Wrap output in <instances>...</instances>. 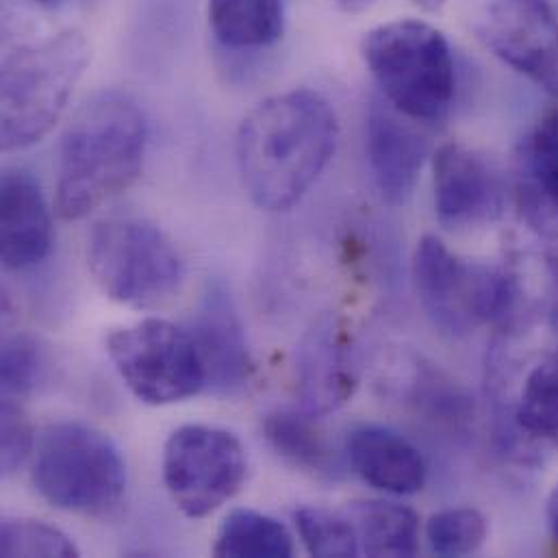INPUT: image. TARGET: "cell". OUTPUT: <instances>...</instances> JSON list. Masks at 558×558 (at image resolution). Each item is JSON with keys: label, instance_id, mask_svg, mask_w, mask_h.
Wrapping results in <instances>:
<instances>
[{"label": "cell", "instance_id": "obj_7", "mask_svg": "<svg viewBox=\"0 0 558 558\" xmlns=\"http://www.w3.org/2000/svg\"><path fill=\"white\" fill-rule=\"evenodd\" d=\"M87 264L105 295L133 308L159 306L183 280V259L172 240L137 216L98 222L87 240Z\"/></svg>", "mask_w": 558, "mask_h": 558}, {"label": "cell", "instance_id": "obj_22", "mask_svg": "<svg viewBox=\"0 0 558 558\" xmlns=\"http://www.w3.org/2000/svg\"><path fill=\"white\" fill-rule=\"evenodd\" d=\"M293 550V539L280 522L251 509L229 513L214 546V555L225 558H287Z\"/></svg>", "mask_w": 558, "mask_h": 558}, {"label": "cell", "instance_id": "obj_28", "mask_svg": "<svg viewBox=\"0 0 558 558\" xmlns=\"http://www.w3.org/2000/svg\"><path fill=\"white\" fill-rule=\"evenodd\" d=\"M94 0H2V26L9 35L13 28L39 24L70 11H78Z\"/></svg>", "mask_w": 558, "mask_h": 558}, {"label": "cell", "instance_id": "obj_12", "mask_svg": "<svg viewBox=\"0 0 558 558\" xmlns=\"http://www.w3.org/2000/svg\"><path fill=\"white\" fill-rule=\"evenodd\" d=\"M365 157L372 181L387 205H404L428 157V140L413 120L393 109L385 98L369 105L365 118Z\"/></svg>", "mask_w": 558, "mask_h": 558}, {"label": "cell", "instance_id": "obj_2", "mask_svg": "<svg viewBox=\"0 0 558 558\" xmlns=\"http://www.w3.org/2000/svg\"><path fill=\"white\" fill-rule=\"evenodd\" d=\"M146 148L148 120L129 94L107 89L85 100L61 137L59 216L83 220L129 190L142 174Z\"/></svg>", "mask_w": 558, "mask_h": 558}, {"label": "cell", "instance_id": "obj_11", "mask_svg": "<svg viewBox=\"0 0 558 558\" xmlns=\"http://www.w3.org/2000/svg\"><path fill=\"white\" fill-rule=\"evenodd\" d=\"M435 214L448 231H476L500 220L507 207L502 172L476 148L444 144L433 155Z\"/></svg>", "mask_w": 558, "mask_h": 558}, {"label": "cell", "instance_id": "obj_1", "mask_svg": "<svg viewBox=\"0 0 558 558\" xmlns=\"http://www.w3.org/2000/svg\"><path fill=\"white\" fill-rule=\"evenodd\" d=\"M339 140L330 102L313 89L262 100L240 124L235 157L248 198L264 211H289L317 183Z\"/></svg>", "mask_w": 558, "mask_h": 558}, {"label": "cell", "instance_id": "obj_9", "mask_svg": "<svg viewBox=\"0 0 558 558\" xmlns=\"http://www.w3.org/2000/svg\"><path fill=\"white\" fill-rule=\"evenodd\" d=\"M248 461L240 439L222 428L187 424L163 448V483L177 509L201 520L233 500L244 487Z\"/></svg>", "mask_w": 558, "mask_h": 558}, {"label": "cell", "instance_id": "obj_25", "mask_svg": "<svg viewBox=\"0 0 558 558\" xmlns=\"http://www.w3.org/2000/svg\"><path fill=\"white\" fill-rule=\"evenodd\" d=\"M0 555L13 557H78L74 542L54 526L37 520L7 518L0 526Z\"/></svg>", "mask_w": 558, "mask_h": 558}, {"label": "cell", "instance_id": "obj_14", "mask_svg": "<svg viewBox=\"0 0 558 558\" xmlns=\"http://www.w3.org/2000/svg\"><path fill=\"white\" fill-rule=\"evenodd\" d=\"M190 332L201 352L207 376V389L216 393H235L244 389L255 372L246 343V332L227 289L211 287L192 322Z\"/></svg>", "mask_w": 558, "mask_h": 558}, {"label": "cell", "instance_id": "obj_10", "mask_svg": "<svg viewBox=\"0 0 558 558\" xmlns=\"http://www.w3.org/2000/svg\"><path fill=\"white\" fill-rule=\"evenodd\" d=\"M476 33L494 57L558 98V20L548 0H489Z\"/></svg>", "mask_w": 558, "mask_h": 558}, {"label": "cell", "instance_id": "obj_31", "mask_svg": "<svg viewBox=\"0 0 558 558\" xmlns=\"http://www.w3.org/2000/svg\"><path fill=\"white\" fill-rule=\"evenodd\" d=\"M420 11H424V13H437V11H441L444 9V4H446V0H411Z\"/></svg>", "mask_w": 558, "mask_h": 558}, {"label": "cell", "instance_id": "obj_27", "mask_svg": "<svg viewBox=\"0 0 558 558\" xmlns=\"http://www.w3.org/2000/svg\"><path fill=\"white\" fill-rule=\"evenodd\" d=\"M2 474H15L28 457H33L35 439L31 422L15 398H2Z\"/></svg>", "mask_w": 558, "mask_h": 558}, {"label": "cell", "instance_id": "obj_30", "mask_svg": "<svg viewBox=\"0 0 558 558\" xmlns=\"http://www.w3.org/2000/svg\"><path fill=\"white\" fill-rule=\"evenodd\" d=\"M546 515H548V526L553 533V539L558 546V483L557 487L553 489L550 498H548V507H546Z\"/></svg>", "mask_w": 558, "mask_h": 558}, {"label": "cell", "instance_id": "obj_29", "mask_svg": "<svg viewBox=\"0 0 558 558\" xmlns=\"http://www.w3.org/2000/svg\"><path fill=\"white\" fill-rule=\"evenodd\" d=\"M337 11L348 13V15H359L367 11L376 0H328Z\"/></svg>", "mask_w": 558, "mask_h": 558}, {"label": "cell", "instance_id": "obj_21", "mask_svg": "<svg viewBox=\"0 0 558 558\" xmlns=\"http://www.w3.org/2000/svg\"><path fill=\"white\" fill-rule=\"evenodd\" d=\"M511 428L520 439L558 448V352L539 361L524 378Z\"/></svg>", "mask_w": 558, "mask_h": 558}, {"label": "cell", "instance_id": "obj_26", "mask_svg": "<svg viewBox=\"0 0 558 558\" xmlns=\"http://www.w3.org/2000/svg\"><path fill=\"white\" fill-rule=\"evenodd\" d=\"M44 359L39 345L26 335H13L2 341V393L7 398L28 396L41 380Z\"/></svg>", "mask_w": 558, "mask_h": 558}, {"label": "cell", "instance_id": "obj_20", "mask_svg": "<svg viewBox=\"0 0 558 558\" xmlns=\"http://www.w3.org/2000/svg\"><path fill=\"white\" fill-rule=\"evenodd\" d=\"M264 433L270 446L291 465L319 478H337L341 474L339 457L315 426V417L302 409L266 415Z\"/></svg>", "mask_w": 558, "mask_h": 558}, {"label": "cell", "instance_id": "obj_24", "mask_svg": "<svg viewBox=\"0 0 558 558\" xmlns=\"http://www.w3.org/2000/svg\"><path fill=\"white\" fill-rule=\"evenodd\" d=\"M426 542L437 557H468L487 542V520L476 509H448L426 522Z\"/></svg>", "mask_w": 558, "mask_h": 558}, {"label": "cell", "instance_id": "obj_17", "mask_svg": "<svg viewBox=\"0 0 558 558\" xmlns=\"http://www.w3.org/2000/svg\"><path fill=\"white\" fill-rule=\"evenodd\" d=\"M515 194L535 229H558V105L539 116L518 146Z\"/></svg>", "mask_w": 558, "mask_h": 558}, {"label": "cell", "instance_id": "obj_4", "mask_svg": "<svg viewBox=\"0 0 558 558\" xmlns=\"http://www.w3.org/2000/svg\"><path fill=\"white\" fill-rule=\"evenodd\" d=\"M363 61L383 98L413 122H439L457 92V68L448 37L426 20L400 17L369 28Z\"/></svg>", "mask_w": 558, "mask_h": 558}, {"label": "cell", "instance_id": "obj_18", "mask_svg": "<svg viewBox=\"0 0 558 558\" xmlns=\"http://www.w3.org/2000/svg\"><path fill=\"white\" fill-rule=\"evenodd\" d=\"M365 557H415L420 553V518L391 500H359L345 511Z\"/></svg>", "mask_w": 558, "mask_h": 558}, {"label": "cell", "instance_id": "obj_6", "mask_svg": "<svg viewBox=\"0 0 558 558\" xmlns=\"http://www.w3.org/2000/svg\"><path fill=\"white\" fill-rule=\"evenodd\" d=\"M413 280L426 315L454 337L470 335L483 324H505L518 308L515 277L457 257L435 235L422 238L415 248Z\"/></svg>", "mask_w": 558, "mask_h": 558}, {"label": "cell", "instance_id": "obj_13", "mask_svg": "<svg viewBox=\"0 0 558 558\" xmlns=\"http://www.w3.org/2000/svg\"><path fill=\"white\" fill-rule=\"evenodd\" d=\"M356 383V359L345 328L335 319L317 324L295 354L300 409L313 417L326 415L352 398Z\"/></svg>", "mask_w": 558, "mask_h": 558}, {"label": "cell", "instance_id": "obj_5", "mask_svg": "<svg viewBox=\"0 0 558 558\" xmlns=\"http://www.w3.org/2000/svg\"><path fill=\"white\" fill-rule=\"evenodd\" d=\"M33 485L61 511L105 515L124 498L126 465L96 428L59 422L44 428L35 441Z\"/></svg>", "mask_w": 558, "mask_h": 558}, {"label": "cell", "instance_id": "obj_16", "mask_svg": "<svg viewBox=\"0 0 558 558\" xmlns=\"http://www.w3.org/2000/svg\"><path fill=\"white\" fill-rule=\"evenodd\" d=\"M352 472L369 487L391 496H413L426 485V461L402 435L385 426H359L345 439Z\"/></svg>", "mask_w": 558, "mask_h": 558}, {"label": "cell", "instance_id": "obj_8", "mask_svg": "<svg viewBox=\"0 0 558 558\" xmlns=\"http://www.w3.org/2000/svg\"><path fill=\"white\" fill-rule=\"evenodd\" d=\"M107 354L131 393L150 407L183 402L207 389L190 328L168 319L148 317L109 332Z\"/></svg>", "mask_w": 558, "mask_h": 558}, {"label": "cell", "instance_id": "obj_23", "mask_svg": "<svg viewBox=\"0 0 558 558\" xmlns=\"http://www.w3.org/2000/svg\"><path fill=\"white\" fill-rule=\"evenodd\" d=\"M298 535L311 557H359V539L352 522L345 513H332L319 507L298 509L295 515Z\"/></svg>", "mask_w": 558, "mask_h": 558}, {"label": "cell", "instance_id": "obj_15", "mask_svg": "<svg viewBox=\"0 0 558 558\" xmlns=\"http://www.w3.org/2000/svg\"><path fill=\"white\" fill-rule=\"evenodd\" d=\"M52 246V218L37 179L26 170H4L0 183V255L7 270L41 264Z\"/></svg>", "mask_w": 558, "mask_h": 558}, {"label": "cell", "instance_id": "obj_3", "mask_svg": "<svg viewBox=\"0 0 558 558\" xmlns=\"http://www.w3.org/2000/svg\"><path fill=\"white\" fill-rule=\"evenodd\" d=\"M92 59L78 28L22 39L2 57V150H24L41 142L68 109Z\"/></svg>", "mask_w": 558, "mask_h": 558}, {"label": "cell", "instance_id": "obj_19", "mask_svg": "<svg viewBox=\"0 0 558 558\" xmlns=\"http://www.w3.org/2000/svg\"><path fill=\"white\" fill-rule=\"evenodd\" d=\"M207 17L227 50H264L284 33V0H207Z\"/></svg>", "mask_w": 558, "mask_h": 558}]
</instances>
